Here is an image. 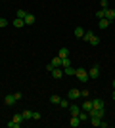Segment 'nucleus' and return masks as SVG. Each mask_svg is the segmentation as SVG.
<instances>
[{"mask_svg":"<svg viewBox=\"0 0 115 128\" xmlns=\"http://www.w3.org/2000/svg\"><path fill=\"white\" fill-rule=\"evenodd\" d=\"M92 103H94V107H96V109H104V102H102L100 98H96V100H92Z\"/></svg>","mask_w":115,"mask_h":128,"instance_id":"20","label":"nucleus"},{"mask_svg":"<svg viewBox=\"0 0 115 128\" xmlns=\"http://www.w3.org/2000/svg\"><path fill=\"white\" fill-rule=\"evenodd\" d=\"M75 76L81 80V82H88V71H86V69H82V67H79V69H77Z\"/></svg>","mask_w":115,"mask_h":128,"instance_id":"3","label":"nucleus"},{"mask_svg":"<svg viewBox=\"0 0 115 128\" xmlns=\"http://www.w3.org/2000/svg\"><path fill=\"white\" fill-rule=\"evenodd\" d=\"M50 65H52L54 69H56V67H61V58H60V56H56V58L50 61Z\"/></svg>","mask_w":115,"mask_h":128,"instance_id":"15","label":"nucleus"},{"mask_svg":"<svg viewBox=\"0 0 115 128\" xmlns=\"http://www.w3.org/2000/svg\"><path fill=\"white\" fill-rule=\"evenodd\" d=\"M69 124H71V128H79V126H81V118H79V117H71V122H69Z\"/></svg>","mask_w":115,"mask_h":128,"instance_id":"13","label":"nucleus"},{"mask_svg":"<svg viewBox=\"0 0 115 128\" xmlns=\"http://www.w3.org/2000/svg\"><path fill=\"white\" fill-rule=\"evenodd\" d=\"M33 118H35V120H38V118H40V113H37V111H33Z\"/></svg>","mask_w":115,"mask_h":128,"instance_id":"31","label":"nucleus"},{"mask_svg":"<svg viewBox=\"0 0 115 128\" xmlns=\"http://www.w3.org/2000/svg\"><path fill=\"white\" fill-rule=\"evenodd\" d=\"M109 19H105V17H104V19H100V23H98V27H100V29H102V31H104V29H107V27H109Z\"/></svg>","mask_w":115,"mask_h":128,"instance_id":"14","label":"nucleus"},{"mask_svg":"<svg viewBox=\"0 0 115 128\" xmlns=\"http://www.w3.org/2000/svg\"><path fill=\"white\" fill-rule=\"evenodd\" d=\"M98 76H100V65L96 63V65L90 67V71H88V78H98Z\"/></svg>","mask_w":115,"mask_h":128,"instance_id":"4","label":"nucleus"},{"mask_svg":"<svg viewBox=\"0 0 115 128\" xmlns=\"http://www.w3.org/2000/svg\"><path fill=\"white\" fill-rule=\"evenodd\" d=\"M90 124H92V126H100V124H102V118L100 117H90Z\"/></svg>","mask_w":115,"mask_h":128,"instance_id":"21","label":"nucleus"},{"mask_svg":"<svg viewBox=\"0 0 115 128\" xmlns=\"http://www.w3.org/2000/svg\"><path fill=\"white\" fill-rule=\"evenodd\" d=\"M23 120H29V118H33V111H29V109H25V111L21 113Z\"/></svg>","mask_w":115,"mask_h":128,"instance_id":"18","label":"nucleus"},{"mask_svg":"<svg viewBox=\"0 0 115 128\" xmlns=\"http://www.w3.org/2000/svg\"><path fill=\"white\" fill-rule=\"evenodd\" d=\"M100 4H102V10H107V6H109V2H107V0H100Z\"/></svg>","mask_w":115,"mask_h":128,"instance_id":"29","label":"nucleus"},{"mask_svg":"<svg viewBox=\"0 0 115 128\" xmlns=\"http://www.w3.org/2000/svg\"><path fill=\"white\" fill-rule=\"evenodd\" d=\"M82 38H84V40H86L88 44H92V46H98V44H100V38H98V34H96V32H92V31H86Z\"/></svg>","mask_w":115,"mask_h":128,"instance_id":"1","label":"nucleus"},{"mask_svg":"<svg viewBox=\"0 0 115 128\" xmlns=\"http://www.w3.org/2000/svg\"><path fill=\"white\" fill-rule=\"evenodd\" d=\"M113 100H115V92H113Z\"/></svg>","mask_w":115,"mask_h":128,"instance_id":"34","label":"nucleus"},{"mask_svg":"<svg viewBox=\"0 0 115 128\" xmlns=\"http://www.w3.org/2000/svg\"><path fill=\"white\" fill-rule=\"evenodd\" d=\"M81 98H84V100H86V98H88V90H81Z\"/></svg>","mask_w":115,"mask_h":128,"instance_id":"30","label":"nucleus"},{"mask_svg":"<svg viewBox=\"0 0 115 128\" xmlns=\"http://www.w3.org/2000/svg\"><path fill=\"white\" fill-rule=\"evenodd\" d=\"M81 109H82V111H86V113H90V111H92V109H94V103H92V100H88V98H86V100L82 102Z\"/></svg>","mask_w":115,"mask_h":128,"instance_id":"6","label":"nucleus"},{"mask_svg":"<svg viewBox=\"0 0 115 128\" xmlns=\"http://www.w3.org/2000/svg\"><path fill=\"white\" fill-rule=\"evenodd\" d=\"M79 98H81V90L71 88V90L67 92V100H69V102H75V100H79Z\"/></svg>","mask_w":115,"mask_h":128,"instance_id":"5","label":"nucleus"},{"mask_svg":"<svg viewBox=\"0 0 115 128\" xmlns=\"http://www.w3.org/2000/svg\"><path fill=\"white\" fill-rule=\"evenodd\" d=\"M58 56H60L61 59H63V58H69V50H67V48H60V50H58Z\"/></svg>","mask_w":115,"mask_h":128,"instance_id":"17","label":"nucleus"},{"mask_svg":"<svg viewBox=\"0 0 115 128\" xmlns=\"http://www.w3.org/2000/svg\"><path fill=\"white\" fill-rule=\"evenodd\" d=\"M69 65H71V59H69V58H63V59H61V67H69Z\"/></svg>","mask_w":115,"mask_h":128,"instance_id":"26","label":"nucleus"},{"mask_svg":"<svg viewBox=\"0 0 115 128\" xmlns=\"http://www.w3.org/2000/svg\"><path fill=\"white\" fill-rule=\"evenodd\" d=\"M105 19H109V21H113V19H115V10L107 8V10H105Z\"/></svg>","mask_w":115,"mask_h":128,"instance_id":"16","label":"nucleus"},{"mask_svg":"<svg viewBox=\"0 0 115 128\" xmlns=\"http://www.w3.org/2000/svg\"><path fill=\"white\" fill-rule=\"evenodd\" d=\"M25 16H27V12H25V10H17L16 12V17H19V19H23Z\"/></svg>","mask_w":115,"mask_h":128,"instance_id":"25","label":"nucleus"},{"mask_svg":"<svg viewBox=\"0 0 115 128\" xmlns=\"http://www.w3.org/2000/svg\"><path fill=\"white\" fill-rule=\"evenodd\" d=\"M12 23H14V27H25V21H23V19H19V17H16Z\"/></svg>","mask_w":115,"mask_h":128,"instance_id":"22","label":"nucleus"},{"mask_svg":"<svg viewBox=\"0 0 115 128\" xmlns=\"http://www.w3.org/2000/svg\"><path fill=\"white\" fill-rule=\"evenodd\" d=\"M14 96H16V100H17V102H19V100H21V98H23V96H21V92H16Z\"/></svg>","mask_w":115,"mask_h":128,"instance_id":"32","label":"nucleus"},{"mask_svg":"<svg viewBox=\"0 0 115 128\" xmlns=\"http://www.w3.org/2000/svg\"><path fill=\"white\" fill-rule=\"evenodd\" d=\"M84 32H86V31H84L82 27H77V29H75V36L77 38H82V36H84Z\"/></svg>","mask_w":115,"mask_h":128,"instance_id":"19","label":"nucleus"},{"mask_svg":"<svg viewBox=\"0 0 115 128\" xmlns=\"http://www.w3.org/2000/svg\"><path fill=\"white\" fill-rule=\"evenodd\" d=\"M69 105H71V102H69V100H61V102H60V107H61V109H69Z\"/></svg>","mask_w":115,"mask_h":128,"instance_id":"24","label":"nucleus"},{"mask_svg":"<svg viewBox=\"0 0 115 128\" xmlns=\"http://www.w3.org/2000/svg\"><path fill=\"white\" fill-rule=\"evenodd\" d=\"M96 17H98V19H104L105 17V10H98L96 12Z\"/></svg>","mask_w":115,"mask_h":128,"instance_id":"27","label":"nucleus"},{"mask_svg":"<svg viewBox=\"0 0 115 128\" xmlns=\"http://www.w3.org/2000/svg\"><path fill=\"white\" fill-rule=\"evenodd\" d=\"M16 102H17V100H16V96H14V94H10V96H6V98H4V103H6V105H10V107L14 105Z\"/></svg>","mask_w":115,"mask_h":128,"instance_id":"11","label":"nucleus"},{"mask_svg":"<svg viewBox=\"0 0 115 128\" xmlns=\"http://www.w3.org/2000/svg\"><path fill=\"white\" fill-rule=\"evenodd\" d=\"M88 115H90V117H100V118H104L105 111H104V109H96V107H94V109L88 113Z\"/></svg>","mask_w":115,"mask_h":128,"instance_id":"7","label":"nucleus"},{"mask_svg":"<svg viewBox=\"0 0 115 128\" xmlns=\"http://www.w3.org/2000/svg\"><path fill=\"white\" fill-rule=\"evenodd\" d=\"M63 69V75H67V76H75V73H77V69L73 67V65H69V67H61Z\"/></svg>","mask_w":115,"mask_h":128,"instance_id":"8","label":"nucleus"},{"mask_svg":"<svg viewBox=\"0 0 115 128\" xmlns=\"http://www.w3.org/2000/svg\"><path fill=\"white\" fill-rule=\"evenodd\" d=\"M52 76H54V78H61V76H63V69H61V67H56V69L52 71Z\"/></svg>","mask_w":115,"mask_h":128,"instance_id":"12","label":"nucleus"},{"mask_svg":"<svg viewBox=\"0 0 115 128\" xmlns=\"http://www.w3.org/2000/svg\"><path fill=\"white\" fill-rule=\"evenodd\" d=\"M23 21H25V25H33V23L37 21V17H35L33 14H27V16L23 17Z\"/></svg>","mask_w":115,"mask_h":128,"instance_id":"10","label":"nucleus"},{"mask_svg":"<svg viewBox=\"0 0 115 128\" xmlns=\"http://www.w3.org/2000/svg\"><path fill=\"white\" fill-rule=\"evenodd\" d=\"M69 111H71V117H79V113H81L82 109H81V105H75V103H73V105H69Z\"/></svg>","mask_w":115,"mask_h":128,"instance_id":"9","label":"nucleus"},{"mask_svg":"<svg viewBox=\"0 0 115 128\" xmlns=\"http://www.w3.org/2000/svg\"><path fill=\"white\" fill-rule=\"evenodd\" d=\"M111 84H113V88H115V80H113V82H111Z\"/></svg>","mask_w":115,"mask_h":128,"instance_id":"33","label":"nucleus"},{"mask_svg":"<svg viewBox=\"0 0 115 128\" xmlns=\"http://www.w3.org/2000/svg\"><path fill=\"white\" fill-rule=\"evenodd\" d=\"M50 102L54 103V105H60V102H61V98H60V96H56V94H54V96H50Z\"/></svg>","mask_w":115,"mask_h":128,"instance_id":"23","label":"nucleus"},{"mask_svg":"<svg viewBox=\"0 0 115 128\" xmlns=\"http://www.w3.org/2000/svg\"><path fill=\"white\" fill-rule=\"evenodd\" d=\"M23 122V117H21V113H17V115H14L12 117V120L8 122V128H19Z\"/></svg>","mask_w":115,"mask_h":128,"instance_id":"2","label":"nucleus"},{"mask_svg":"<svg viewBox=\"0 0 115 128\" xmlns=\"http://www.w3.org/2000/svg\"><path fill=\"white\" fill-rule=\"evenodd\" d=\"M4 27H8V19H6V17H0V29H4Z\"/></svg>","mask_w":115,"mask_h":128,"instance_id":"28","label":"nucleus"}]
</instances>
